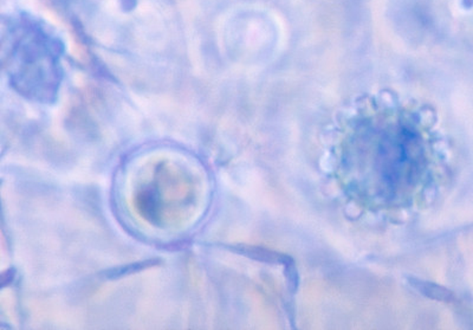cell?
Returning <instances> with one entry per match:
<instances>
[{
	"label": "cell",
	"instance_id": "1",
	"mask_svg": "<svg viewBox=\"0 0 473 330\" xmlns=\"http://www.w3.org/2000/svg\"><path fill=\"white\" fill-rule=\"evenodd\" d=\"M19 33L18 43L12 54L11 75L23 94L38 100L56 95L59 83V52L55 44L33 29Z\"/></svg>",
	"mask_w": 473,
	"mask_h": 330
},
{
	"label": "cell",
	"instance_id": "2",
	"mask_svg": "<svg viewBox=\"0 0 473 330\" xmlns=\"http://www.w3.org/2000/svg\"><path fill=\"white\" fill-rule=\"evenodd\" d=\"M234 250L238 254H243V256L252 258V259H256V261L269 263V264L288 265L294 261V259L290 256H288V254L269 250V249H264V247H249V245L243 247V245H239V247H236Z\"/></svg>",
	"mask_w": 473,
	"mask_h": 330
},
{
	"label": "cell",
	"instance_id": "3",
	"mask_svg": "<svg viewBox=\"0 0 473 330\" xmlns=\"http://www.w3.org/2000/svg\"><path fill=\"white\" fill-rule=\"evenodd\" d=\"M408 282L411 284L412 288H414L419 294H421L425 297L441 302H450L452 300L450 290L438 284L432 283L429 281L418 280V278H408Z\"/></svg>",
	"mask_w": 473,
	"mask_h": 330
},
{
	"label": "cell",
	"instance_id": "4",
	"mask_svg": "<svg viewBox=\"0 0 473 330\" xmlns=\"http://www.w3.org/2000/svg\"><path fill=\"white\" fill-rule=\"evenodd\" d=\"M285 268V278L288 282L289 290L292 291V294L297 291L299 288V273H297V269L295 268V263L292 261L290 264L284 265Z\"/></svg>",
	"mask_w": 473,
	"mask_h": 330
}]
</instances>
